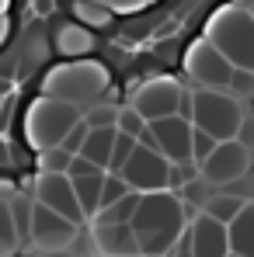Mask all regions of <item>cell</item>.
Listing matches in <instances>:
<instances>
[{"label":"cell","instance_id":"6da1fadb","mask_svg":"<svg viewBox=\"0 0 254 257\" xmlns=\"http://www.w3.org/2000/svg\"><path fill=\"white\" fill-rule=\"evenodd\" d=\"M188 205L181 202L178 191H146L136 205V215L129 219L136 240H139V250L143 257H167L174 250V243L181 240V233L188 229Z\"/></svg>","mask_w":254,"mask_h":257},{"label":"cell","instance_id":"7a4b0ae2","mask_svg":"<svg viewBox=\"0 0 254 257\" xmlns=\"http://www.w3.org/2000/svg\"><path fill=\"white\" fill-rule=\"evenodd\" d=\"M45 94L73 101V104H94L105 90H112V73L105 63L94 59H70V63H56V70L45 77L42 84Z\"/></svg>","mask_w":254,"mask_h":257},{"label":"cell","instance_id":"3957f363","mask_svg":"<svg viewBox=\"0 0 254 257\" xmlns=\"http://www.w3.org/2000/svg\"><path fill=\"white\" fill-rule=\"evenodd\" d=\"M244 108L237 94L223 87H195L192 90V125L206 128L216 139H237L244 125Z\"/></svg>","mask_w":254,"mask_h":257},{"label":"cell","instance_id":"277c9868","mask_svg":"<svg viewBox=\"0 0 254 257\" xmlns=\"http://www.w3.org/2000/svg\"><path fill=\"white\" fill-rule=\"evenodd\" d=\"M209 42L240 70H254V14L244 7H223L209 25Z\"/></svg>","mask_w":254,"mask_h":257},{"label":"cell","instance_id":"5b68a950","mask_svg":"<svg viewBox=\"0 0 254 257\" xmlns=\"http://www.w3.org/2000/svg\"><path fill=\"white\" fill-rule=\"evenodd\" d=\"M84 118V108L73 104V101H63V97H52L45 94L32 104V115L25 122V136L32 139L35 150H45V146H59L63 136Z\"/></svg>","mask_w":254,"mask_h":257},{"label":"cell","instance_id":"8992f818","mask_svg":"<svg viewBox=\"0 0 254 257\" xmlns=\"http://www.w3.org/2000/svg\"><path fill=\"white\" fill-rule=\"evenodd\" d=\"M199 167H202V177L212 181L216 188H230L233 181H240L254 171V150L244 146L240 139H219L216 150Z\"/></svg>","mask_w":254,"mask_h":257},{"label":"cell","instance_id":"52a82bcc","mask_svg":"<svg viewBox=\"0 0 254 257\" xmlns=\"http://www.w3.org/2000/svg\"><path fill=\"white\" fill-rule=\"evenodd\" d=\"M119 174L129 181V188H136L143 195L146 191H164V188H171V160L160 150L146 146V143H136V150L129 153L126 167Z\"/></svg>","mask_w":254,"mask_h":257},{"label":"cell","instance_id":"ba28073f","mask_svg":"<svg viewBox=\"0 0 254 257\" xmlns=\"http://www.w3.org/2000/svg\"><path fill=\"white\" fill-rule=\"evenodd\" d=\"M181 97H185V87L178 84V80H171V77H150V80H143L139 87L129 90V104L146 122L164 118V115H178Z\"/></svg>","mask_w":254,"mask_h":257},{"label":"cell","instance_id":"9c48e42d","mask_svg":"<svg viewBox=\"0 0 254 257\" xmlns=\"http://www.w3.org/2000/svg\"><path fill=\"white\" fill-rule=\"evenodd\" d=\"M35 202L49 205L52 212L66 215V219L77 222V226H87V222H91L87 212H84V205H80V198H77V191H73V184H70V174L39 171V181H35Z\"/></svg>","mask_w":254,"mask_h":257},{"label":"cell","instance_id":"30bf717a","mask_svg":"<svg viewBox=\"0 0 254 257\" xmlns=\"http://www.w3.org/2000/svg\"><path fill=\"white\" fill-rule=\"evenodd\" d=\"M185 73L199 87H223V90H226L230 77H233V63H230L212 42L199 39V42L188 49V56H185Z\"/></svg>","mask_w":254,"mask_h":257},{"label":"cell","instance_id":"8fae6325","mask_svg":"<svg viewBox=\"0 0 254 257\" xmlns=\"http://www.w3.org/2000/svg\"><path fill=\"white\" fill-rule=\"evenodd\" d=\"M77 233H80L77 222H70L66 215L52 212L42 202H35V209H32V236H28V240H32L39 250H66Z\"/></svg>","mask_w":254,"mask_h":257},{"label":"cell","instance_id":"7c38bea8","mask_svg":"<svg viewBox=\"0 0 254 257\" xmlns=\"http://www.w3.org/2000/svg\"><path fill=\"white\" fill-rule=\"evenodd\" d=\"M192 132H195V125L185 115H164V118H153L150 122L153 150H160L171 164L192 160Z\"/></svg>","mask_w":254,"mask_h":257},{"label":"cell","instance_id":"4fadbf2b","mask_svg":"<svg viewBox=\"0 0 254 257\" xmlns=\"http://www.w3.org/2000/svg\"><path fill=\"white\" fill-rule=\"evenodd\" d=\"M192 257H226L230 254V226L212 219L209 212H195L188 222Z\"/></svg>","mask_w":254,"mask_h":257},{"label":"cell","instance_id":"5bb4252c","mask_svg":"<svg viewBox=\"0 0 254 257\" xmlns=\"http://www.w3.org/2000/svg\"><path fill=\"white\" fill-rule=\"evenodd\" d=\"M91 240H94L98 257L143 254V250H139V240H136V233H132L129 222H91Z\"/></svg>","mask_w":254,"mask_h":257},{"label":"cell","instance_id":"9a60e30c","mask_svg":"<svg viewBox=\"0 0 254 257\" xmlns=\"http://www.w3.org/2000/svg\"><path fill=\"white\" fill-rule=\"evenodd\" d=\"M49 39H52V56H56V59H63V63H70V59H87V56L94 52V45H98L94 28L80 25L77 18L63 21Z\"/></svg>","mask_w":254,"mask_h":257},{"label":"cell","instance_id":"2e32d148","mask_svg":"<svg viewBox=\"0 0 254 257\" xmlns=\"http://www.w3.org/2000/svg\"><path fill=\"white\" fill-rule=\"evenodd\" d=\"M70 184H73V191H77V198H80V205H84L87 219H94L98 212V205H101V184H105V167H98V164H91L87 157H73V164H70Z\"/></svg>","mask_w":254,"mask_h":257},{"label":"cell","instance_id":"e0dca14e","mask_svg":"<svg viewBox=\"0 0 254 257\" xmlns=\"http://www.w3.org/2000/svg\"><path fill=\"white\" fill-rule=\"evenodd\" d=\"M115 136H119V125L91 128L77 157H87L91 164H98V167H105V171H108V160H112V146H115Z\"/></svg>","mask_w":254,"mask_h":257},{"label":"cell","instance_id":"ac0fdd59","mask_svg":"<svg viewBox=\"0 0 254 257\" xmlns=\"http://www.w3.org/2000/svg\"><path fill=\"white\" fill-rule=\"evenodd\" d=\"M230 250L254 257V198H247V205L240 209V215L230 222Z\"/></svg>","mask_w":254,"mask_h":257},{"label":"cell","instance_id":"d6986e66","mask_svg":"<svg viewBox=\"0 0 254 257\" xmlns=\"http://www.w3.org/2000/svg\"><path fill=\"white\" fill-rule=\"evenodd\" d=\"M139 198H143V191H129L122 195L119 202H112V205H105V209H98L91 222H129L132 215H136V205H139Z\"/></svg>","mask_w":254,"mask_h":257},{"label":"cell","instance_id":"ffe728a7","mask_svg":"<svg viewBox=\"0 0 254 257\" xmlns=\"http://www.w3.org/2000/svg\"><path fill=\"white\" fill-rule=\"evenodd\" d=\"M21 236H18V226H14V215H11V198L0 195V257H11L18 250Z\"/></svg>","mask_w":254,"mask_h":257},{"label":"cell","instance_id":"44dd1931","mask_svg":"<svg viewBox=\"0 0 254 257\" xmlns=\"http://www.w3.org/2000/svg\"><path fill=\"white\" fill-rule=\"evenodd\" d=\"M39 157V171H49V174H66L70 164H73V153L63 150V146H45V150H35Z\"/></svg>","mask_w":254,"mask_h":257},{"label":"cell","instance_id":"7402d4cb","mask_svg":"<svg viewBox=\"0 0 254 257\" xmlns=\"http://www.w3.org/2000/svg\"><path fill=\"white\" fill-rule=\"evenodd\" d=\"M32 209H35V198H21V195L11 198V215H14V226H18L21 240L32 236Z\"/></svg>","mask_w":254,"mask_h":257},{"label":"cell","instance_id":"603a6c76","mask_svg":"<svg viewBox=\"0 0 254 257\" xmlns=\"http://www.w3.org/2000/svg\"><path fill=\"white\" fill-rule=\"evenodd\" d=\"M136 136H129V132H122L119 128V136H115V146H112V160H108V171L112 174H119L122 167H126V160H129V153L136 150Z\"/></svg>","mask_w":254,"mask_h":257},{"label":"cell","instance_id":"cb8c5ba5","mask_svg":"<svg viewBox=\"0 0 254 257\" xmlns=\"http://www.w3.org/2000/svg\"><path fill=\"white\" fill-rule=\"evenodd\" d=\"M132 188H129V181L122 177V174H105V184H101V205L98 209H105V205H112V202H119L122 195H129Z\"/></svg>","mask_w":254,"mask_h":257},{"label":"cell","instance_id":"d4e9b609","mask_svg":"<svg viewBox=\"0 0 254 257\" xmlns=\"http://www.w3.org/2000/svg\"><path fill=\"white\" fill-rule=\"evenodd\" d=\"M115 125L122 128V132H129V136H136V139H139V136H143V128H146V118H143L132 104H122V108H119V122H115Z\"/></svg>","mask_w":254,"mask_h":257},{"label":"cell","instance_id":"484cf974","mask_svg":"<svg viewBox=\"0 0 254 257\" xmlns=\"http://www.w3.org/2000/svg\"><path fill=\"white\" fill-rule=\"evenodd\" d=\"M216 143H219L216 136H209L206 128L195 125V132H192V160H195V164H202V160L209 157L212 150H216Z\"/></svg>","mask_w":254,"mask_h":257},{"label":"cell","instance_id":"4316f807","mask_svg":"<svg viewBox=\"0 0 254 257\" xmlns=\"http://www.w3.org/2000/svg\"><path fill=\"white\" fill-rule=\"evenodd\" d=\"M87 132H91V125H87L84 118H80L77 125L70 128L66 136H63V143H59V146H63V150H70V153L77 157V153H80V146H84V139H87Z\"/></svg>","mask_w":254,"mask_h":257},{"label":"cell","instance_id":"83f0119b","mask_svg":"<svg viewBox=\"0 0 254 257\" xmlns=\"http://www.w3.org/2000/svg\"><path fill=\"white\" fill-rule=\"evenodd\" d=\"M35 257H73L70 250H39Z\"/></svg>","mask_w":254,"mask_h":257},{"label":"cell","instance_id":"f1b7e54d","mask_svg":"<svg viewBox=\"0 0 254 257\" xmlns=\"http://www.w3.org/2000/svg\"><path fill=\"white\" fill-rule=\"evenodd\" d=\"M226 257H244V254H237V250H230V254H226Z\"/></svg>","mask_w":254,"mask_h":257},{"label":"cell","instance_id":"f546056e","mask_svg":"<svg viewBox=\"0 0 254 257\" xmlns=\"http://www.w3.org/2000/svg\"><path fill=\"white\" fill-rule=\"evenodd\" d=\"M251 14H254V0H251Z\"/></svg>","mask_w":254,"mask_h":257},{"label":"cell","instance_id":"4dcf8cb0","mask_svg":"<svg viewBox=\"0 0 254 257\" xmlns=\"http://www.w3.org/2000/svg\"><path fill=\"white\" fill-rule=\"evenodd\" d=\"M132 257H143V254H132Z\"/></svg>","mask_w":254,"mask_h":257},{"label":"cell","instance_id":"1f68e13d","mask_svg":"<svg viewBox=\"0 0 254 257\" xmlns=\"http://www.w3.org/2000/svg\"><path fill=\"white\" fill-rule=\"evenodd\" d=\"M101 4H108V0H101Z\"/></svg>","mask_w":254,"mask_h":257},{"label":"cell","instance_id":"d6a6232c","mask_svg":"<svg viewBox=\"0 0 254 257\" xmlns=\"http://www.w3.org/2000/svg\"><path fill=\"white\" fill-rule=\"evenodd\" d=\"M167 257H171V254H167Z\"/></svg>","mask_w":254,"mask_h":257}]
</instances>
